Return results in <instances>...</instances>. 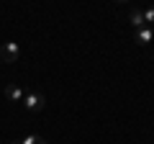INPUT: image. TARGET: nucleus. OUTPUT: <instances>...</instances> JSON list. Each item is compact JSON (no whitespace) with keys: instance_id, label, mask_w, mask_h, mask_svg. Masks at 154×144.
<instances>
[{"instance_id":"obj_7","label":"nucleus","mask_w":154,"mask_h":144,"mask_svg":"<svg viewBox=\"0 0 154 144\" xmlns=\"http://www.w3.org/2000/svg\"><path fill=\"white\" fill-rule=\"evenodd\" d=\"M144 13V23H146V26H154V5H149L146 11H141Z\"/></svg>"},{"instance_id":"obj_4","label":"nucleus","mask_w":154,"mask_h":144,"mask_svg":"<svg viewBox=\"0 0 154 144\" xmlns=\"http://www.w3.org/2000/svg\"><path fill=\"white\" fill-rule=\"evenodd\" d=\"M154 39V33H152V28H149V26H144V28H139V31H136V44H149V41H152Z\"/></svg>"},{"instance_id":"obj_2","label":"nucleus","mask_w":154,"mask_h":144,"mask_svg":"<svg viewBox=\"0 0 154 144\" xmlns=\"http://www.w3.org/2000/svg\"><path fill=\"white\" fill-rule=\"evenodd\" d=\"M18 57H21V46L16 44V41H5V44L0 46V59L3 62H18Z\"/></svg>"},{"instance_id":"obj_1","label":"nucleus","mask_w":154,"mask_h":144,"mask_svg":"<svg viewBox=\"0 0 154 144\" xmlns=\"http://www.w3.org/2000/svg\"><path fill=\"white\" fill-rule=\"evenodd\" d=\"M23 105H26V111L38 113V111L46 105V98H44L41 93H26V95H23Z\"/></svg>"},{"instance_id":"obj_8","label":"nucleus","mask_w":154,"mask_h":144,"mask_svg":"<svg viewBox=\"0 0 154 144\" xmlns=\"http://www.w3.org/2000/svg\"><path fill=\"white\" fill-rule=\"evenodd\" d=\"M116 3H128V0H116Z\"/></svg>"},{"instance_id":"obj_6","label":"nucleus","mask_w":154,"mask_h":144,"mask_svg":"<svg viewBox=\"0 0 154 144\" xmlns=\"http://www.w3.org/2000/svg\"><path fill=\"white\" fill-rule=\"evenodd\" d=\"M21 144H46V139H44V136H38V134H28V136L23 139Z\"/></svg>"},{"instance_id":"obj_3","label":"nucleus","mask_w":154,"mask_h":144,"mask_svg":"<svg viewBox=\"0 0 154 144\" xmlns=\"http://www.w3.org/2000/svg\"><path fill=\"white\" fill-rule=\"evenodd\" d=\"M23 95H26V93H23L18 85H8V88H5V98L11 100V103H18V100H23Z\"/></svg>"},{"instance_id":"obj_10","label":"nucleus","mask_w":154,"mask_h":144,"mask_svg":"<svg viewBox=\"0 0 154 144\" xmlns=\"http://www.w3.org/2000/svg\"><path fill=\"white\" fill-rule=\"evenodd\" d=\"M152 33H154V31H152Z\"/></svg>"},{"instance_id":"obj_9","label":"nucleus","mask_w":154,"mask_h":144,"mask_svg":"<svg viewBox=\"0 0 154 144\" xmlns=\"http://www.w3.org/2000/svg\"><path fill=\"white\" fill-rule=\"evenodd\" d=\"M8 144H21V142H8Z\"/></svg>"},{"instance_id":"obj_5","label":"nucleus","mask_w":154,"mask_h":144,"mask_svg":"<svg viewBox=\"0 0 154 144\" xmlns=\"http://www.w3.org/2000/svg\"><path fill=\"white\" fill-rule=\"evenodd\" d=\"M128 23H131L134 28H144V26H146V23H144V13L139 11V8H134L131 16H128Z\"/></svg>"}]
</instances>
